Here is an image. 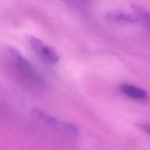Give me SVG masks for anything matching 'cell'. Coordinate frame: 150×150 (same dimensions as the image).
<instances>
[{
    "instance_id": "obj_1",
    "label": "cell",
    "mask_w": 150,
    "mask_h": 150,
    "mask_svg": "<svg viewBox=\"0 0 150 150\" xmlns=\"http://www.w3.org/2000/svg\"><path fill=\"white\" fill-rule=\"evenodd\" d=\"M7 56L10 68L18 80L23 85L31 88H41L43 81L40 79L31 63L13 47L7 48Z\"/></svg>"
},
{
    "instance_id": "obj_4",
    "label": "cell",
    "mask_w": 150,
    "mask_h": 150,
    "mask_svg": "<svg viewBox=\"0 0 150 150\" xmlns=\"http://www.w3.org/2000/svg\"><path fill=\"white\" fill-rule=\"evenodd\" d=\"M105 18L113 23H132L139 21V18L134 13H129L117 10L108 11L105 14Z\"/></svg>"
},
{
    "instance_id": "obj_2",
    "label": "cell",
    "mask_w": 150,
    "mask_h": 150,
    "mask_svg": "<svg viewBox=\"0 0 150 150\" xmlns=\"http://www.w3.org/2000/svg\"><path fill=\"white\" fill-rule=\"evenodd\" d=\"M26 40L34 52L45 62L50 64H56L59 61V56L57 51L41 40L29 35L26 37Z\"/></svg>"
},
{
    "instance_id": "obj_7",
    "label": "cell",
    "mask_w": 150,
    "mask_h": 150,
    "mask_svg": "<svg viewBox=\"0 0 150 150\" xmlns=\"http://www.w3.org/2000/svg\"><path fill=\"white\" fill-rule=\"evenodd\" d=\"M142 128L144 130L146 133L150 135V125H142Z\"/></svg>"
},
{
    "instance_id": "obj_3",
    "label": "cell",
    "mask_w": 150,
    "mask_h": 150,
    "mask_svg": "<svg viewBox=\"0 0 150 150\" xmlns=\"http://www.w3.org/2000/svg\"><path fill=\"white\" fill-rule=\"evenodd\" d=\"M33 111L38 118L42 120V121H44L45 123L52 126V127L62 129V130L69 132L72 134H76L78 133V129L76 126L70 124V123L61 121L57 117H54V115L49 114L48 112H46L41 108H34Z\"/></svg>"
},
{
    "instance_id": "obj_6",
    "label": "cell",
    "mask_w": 150,
    "mask_h": 150,
    "mask_svg": "<svg viewBox=\"0 0 150 150\" xmlns=\"http://www.w3.org/2000/svg\"><path fill=\"white\" fill-rule=\"evenodd\" d=\"M132 8L133 13L139 18V21L143 22L145 26L150 29V11L138 5H133Z\"/></svg>"
},
{
    "instance_id": "obj_5",
    "label": "cell",
    "mask_w": 150,
    "mask_h": 150,
    "mask_svg": "<svg viewBox=\"0 0 150 150\" xmlns=\"http://www.w3.org/2000/svg\"><path fill=\"white\" fill-rule=\"evenodd\" d=\"M121 92L128 98L137 100H144L148 98V94L144 89L134 85L124 83L120 86Z\"/></svg>"
}]
</instances>
